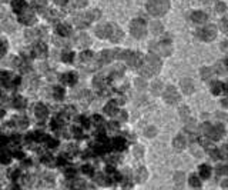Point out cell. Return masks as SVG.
<instances>
[{
	"instance_id": "obj_37",
	"label": "cell",
	"mask_w": 228,
	"mask_h": 190,
	"mask_svg": "<svg viewBox=\"0 0 228 190\" xmlns=\"http://www.w3.org/2000/svg\"><path fill=\"white\" fill-rule=\"evenodd\" d=\"M146 176H147V173H146V169H140V170L137 172V179L140 180V182H143V180L146 179Z\"/></svg>"
},
{
	"instance_id": "obj_51",
	"label": "cell",
	"mask_w": 228,
	"mask_h": 190,
	"mask_svg": "<svg viewBox=\"0 0 228 190\" xmlns=\"http://www.w3.org/2000/svg\"><path fill=\"white\" fill-rule=\"evenodd\" d=\"M202 2H204V3H210L211 0H202Z\"/></svg>"
},
{
	"instance_id": "obj_16",
	"label": "cell",
	"mask_w": 228,
	"mask_h": 190,
	"mask_svg": "<svg viewBox=\"0 0 228 190\" xmlns=\"http://www.w3.org/2000/svg\"><path fill=\"white\" fill-rule=\"evenodd\" d=\"M181 87H183V92L187 93V94H190V93L194 92V84L191 83L190 79H185V80L181 81Z\"/></svg>"
},
{
	"instance_id": "obj_33",
	"label": "cell",
	"mask_w": 228,
	"mask_h": 190,
	"mask_svg": "<svg viewBox=\"0 0 228 190\" xmlns=\"http://www.w3.org/2000/svg\"><path fill=\"white\" fill-rule=\"evenodd\" d=\"M14 106L19 107V109L24 107V106H26V100H24L23 97H16V100H14Z\"/></svg>"
},
{
	"instance_id": "obj_36",
	"label": "cell",
	"mask_w": 228,
	"mask_h": 190,
	"mask_svg": "<svg viewBox=\"0 0 228 190\" xmlns=\"http://www.w3.org/2000/svg\"><path fill=\"white\" fill-rule=\"evenodd\" d=\"M63 96H64L63 89H61V87H56V89H54V97L60 100V99H63Z\"/></svg>"
},
{
	"instance_id": "obj_48",
	"label": "cell",
	"mask_w": 228,
	"mask_h": 190,
	"mask_svg": "<svg viewBox=\"0 0 228 190\" xmlns=\"http://www.w3.org/2000/svg\"><path fill=\"white\" fill-rule=\"evenodd\" d=\"M54 2H56V5H59V6H64L67 3V0H54Z\"/></svg>"
},
{
	"instance_id": "obj_21",
	"label": "cell",
	"mask_w": 228,
	"mask_h": 190,
	"mask_svg": "<svg viewBox=\"0 0 228 190\" xmlns=\"http://www.w3.org/2000/svg\"><path fill=\"white\" fill-rule=\"evenodd\" d=\"M61 79H63V81H64L66 84H74L76 80H77V76L74 74V73H66Z\"/></svg>"
},
{
	"instance_id": "obj_29",
	"label": "cell",
	"mask_w": 228,
	"mask_h": 190,
	"mask_svg": "<svg viewBox=\"0 0 228 190\" xmlns=\"http://www.w3.org/2000/svg\"><path fill=\"white\" fill-rule=\"evenodd\" d=\"M211 74H212V70L208 69V67H204V69L201 70V77H202L204 80H210V79H211Z\"/></svg>"
},
{
	"instance_id": "obj_34",
	"label": "cell",
	"mask_w": 228,
	"mask_h": 190,
	"mask_svg": "<svg viewBox=\"0 0 228 190\" xmlns=\"http://www.w3.org/2000/svg\"><path fill=\"white\" fill-rule=\"evenodd\" d=\"M3 29H5L6 32H13V30H14V24L11 22H9V20H6V22L3 23Z\"/></svg>"
},
{
	"instance_id": "obj_9",
	"label": "cell",
	"mask_w": 228,
	"mask_h": 190,
	"mask_svg": "<svg viewBox=\"0 0 228 190\" xmlns=\"http://www.w3.org/2000/svg\"><path fill=\"white\" fill-rule=\"evenodd\" d=\"M109 37L111 39V42H114V43H117V42H120L121 39H123V32H121V29L117 26H114V24H110V34Z\"/></svg>"
},
{
	"instance_id": "obj_44",
	"label": "cell",
	"mask_w": 228,
	"mask_h": 190,
	"mask_svg": "<svg viewBox=\"0 0 228 190\" xmlns=\"http://www.w3.org/2000/svg\"><path fill=\"white\" fill-rule=\"evenodd\" d=\"M146 135H147V136H154V135H156V129H154V127H150V129H147V130H146Z\"/></svg>"
},
{
	"instance_id": "obj_25",
	"label": "cell",
	"mask_w": 228,
	"mask_h": 190,
	"mask_svg": "<svg viewBox=\"0 0 228 190\" xmlns=\"http://www.w3.org/2000/svg\"><path fill=\"white\" fill-rule=\"evenodd\" d=\"M39 33H40V30H27L26 32V39L27 40H36L40 36Z\"/></svg>"
},
{
	"instance_id": "obj_4",
	"label": "cell",
	"mask_w": 228,
	"mask_h": 190,
	"mask_svg": "<svg viewBox=\"0 0 228 190\" xmlns=\"http://www.w3.org/2000/svg\"><path fill=\"white\" fill-rule=\"evenodd\" d=\"M146 23L143 22V20H133L131 22V26H130V32L131 34L134 36V37L137 39H141L144 34H146Z\"/></svg>"
},
{
	"instance_id": "obj_15",
	"label": "cell",
	"mask_w": 228,
	"mask_h": 190,
	"mask_svg": "<svg viewBox=\"0 0 228 190\" xmlns=\"http://www.w3.org/2000/svg\"><path fill=\"white\" fill-rule=\"evenodd\" d=\"M56 33L59 36H61V37H67V36H70L71 29L69 26H66V24H59V26H56Z\"/></svg>"
},
{
	"instance_id": "obj_40",
	"label": "cell",
	"mask_w": 228,
	"mask_h": 190,
	"mask_svg": "<svg viewBox=\"0 0 228 190\" xmlns=\"http://www.w3.org/2000/svg\"><path fill=\"white\" fill-rule=\"evenodd\" d=\"M73 3L76 7H84L87 5V0H73Z\"/></svg>"
},
{
	"instance_id": "obj_45",
	"label": "cell",
	"mask_w": 228,
	"mask_h": 190,
	"mask_svg": "<svg viewBox=\"0 0 228 190\" xmlns=\"http://www.w3.org/2000/svg\"><path fill=\"white\" fill-rule=\"evenodd\" d=\"M221 27H223L224 32H227V30H228V29H227V19H223V22H221Z\"/></svg>"
},
{
	"instance_id": "obj_52",
	"label": "cell",
	"mask_w": 228,
	"mask_h": 190,
	"mask_svg": "<svg viewBox=\"0 0 228 190\" xmlns=\"http://www.w3.org/2000/svg\"><path fill=\"white\" fill-rule=\"evenodd\" d=\"M2 116H3V112H2V110H0V117H2Z\"/></svg>"
},
{
	"instance_id": "obj_2",
	"label": "cell",
	"mask_w": 228,
	"mask_h": 190,
	"mask_svg": "<svg viewBox=\"0 0 228 190\" xmlns=\"http://www.w3.org/2000/svg\"><path fill=\"white\" fill-rule=\"evenodd\" d=\"M160 67H161L160 59H157L156 56H148L146 65L141 67V74L143 76H153L160 70Z\"/></svg>"
},
{
	"instance_id": "obj_53",
	"label": "cell",
	"mask_w": 228,
	"mask_h": 190,
	"mask_svg": "<svg viewBox=\"0 0 228 190\" xmlns=\"http://www.w3.org/2000/svg\"><path fill=\"white\" fill-rule=\"evenodd\" d=\"M3 2H7V0H3Z\"/></svg>"
},
{
	"instance_id": "obj_20",
	"label": "cell",
	"mask_w": 228,
	"mask_h": 190,
	"mask_svg": "<svg viewBox=\"0 0 228 190\" xmlns=\"http://www.w3.org/2000/svg\"><path fill=\"white\" fill-rule=\"evenodd\" d=\"M33 53H34V56H43V54L47 53V49H46V46H44L43 43H39L34 46Z\"/></svg>"
},
{
	"instance_id": "obj_13",
	"label": "cell",
	"mask_w": 228,
	"mask_h": 190,
	"mask_svg": "<svg viewBox=\"0 0 228 190\" xmlns=\"http://www.w3.org/2000/svg\"><path fill=\"white\" fill-rule=\"evenodd\" d=\"M96 34H97L98 37H101V39L109 37V34H110V24H100V26H97V27H96Z\"/></svg>"
},
{
	"instance_id": "obj_14",
	"label": "cell",
	"mask_w": 228,
	"mask_h": 190,
	"mask_svg": "<svg viewBox=\"0 0 228 190\" xmlns=\"http://www.w3.org/2000/svg\"><path fill=\"white\" fill-rule=\"evenodd\" d=\"M191 19H193L196 23H205L207 20H208V14L204 13V11H201V10H197V11L193 13Z\"/></svg>"
},
{
	"instance_id": "obj_39",
	"label": "cell",
	"mask_w": 228,
	"mask_h": 190,
	"mask_svg": "<svg viewBox=\"0 0 228 190\" xmlns=\"http://www.w3.org/2000/svg\"><path fill=\"white\" fill-rule=\"evenodd\" d=\"M17 122H19V127H22V129H24L27 126V119L26 117H19Z\"/></svg>"
},
{
	"instance_id": "obj_49",
	"label": "cell",
	"mask_w": 228,
	"mask_h": 190,
	"mask_svg": "<svg viewBox=\"0 0 228 190\" xmlns=\"http://www.w3.org/2000/svg\"><path fill=\"white\" fill-rule=\"evenodd\" d=\"M141 147H137V149H136V156H137V154H138V156H141Z\"/></svg>"
},
{
	"instance_id": "obj_3",
	"label": "cell",
	"mask_w": 228,
	"mask_h": 190,
	"mask_svg": "<svg viewBox=\"0 0 228 190\" xmlns=\"http://www.w3.org/2000/svg\"><path fill=\"white\" fill-rule=\"evenodd\" d=\"M150 50H151L153 53L158 54V56H168L173 52V47L167 42H161V43H151Z\"/></svg>"
},
{
	"instance_id": "obj_17",
	"label": "cell",
	"mask_w": 228,
	"mask_h": 190,
	"mask_svg": "<svg viewBox=\"0 0 228 190\" xmlns=\"http://www.w3.org/2000/svg\"><path fill=\"white\" fill-rule=\"evenodd\" d=\"M76 44L77 46H82V47L88 46V44H90V37H88L87 34H79L76 37Z\"/></svg>"
},
{
	"instance_id": "obj_32",
	"label": "cell",
	"mask_w": 228,
	"mask_h": 190,
	"mask_svg": "<svg viewBox=\"0 0 228 190\" xmlns=\"http://www.w3.org/2000/svg\"><path fill=\"white\" fill-rule=\"evenodd\" d=\"M161 89H163V84H161L160 81H154V83H153V93H154V94H158Z\"/></svg>"
},
{
	"instance_id": "obj_24",
	"label": "cell",
	"mask_w": 228,
	"mask_h": 190,
	"mask_svg": "<svg viewBox=\"0 0 228 190\" xmlns=\"http://www.w3.org/2000/svg\"><path fill=\"white\" fill-rule=\"evenodd\" d=\"M113 146H114V149H117V150H123V149L125 147V140L124 139H121V137H117V139L114 140Z\"/></svg>"
},
{
	"instance_id": "obj_18",
	"label": "cell",
	"mask_w": 228,
	"mask_h": 190,
	"mask_svg": "<svg viewBox=\"0 0 228 190\" xmlns=\"http://www.w3.org/2000/svg\"><path fill=\"white\" fill-rule=\"evenodd\" d=\"M24 7H26L24 0H13V2H11V9L14 11H17V13H22Z\"/></svg>"
},
{
	"instance_id": "obj_8",
	"label": "cell",
	"mask_w": 228,
	"mask_h": 190,
	"mask_svg": "<svg viewBox=\"0 0 228 190\" xmlns=\"http://www.w3.org/2000/svg\"><path fill=\"white\" fill-rule=\"evenodd\" d=\"M119 53H120L119 50H116V52H113V50H104L103 53H100V63H101V65L109 63V62L116 59V56Z\"/></svg>"
},
{
	"instance_id": "obj_30",
	"label": "cell",
	"mask_w": 228,
	"mask_h": 190,
	"mask_svg": "<svg viewBox=\"0 0 228 190\" xmlns=\"http://www.w3.org/2000/svg\"><path fill=\"white\" fill-rule=\"evenodd\" d=\"M80 60L82 62H90V60H93V53L91 52H83L80 54Z\"/></svg>"
},
{
	"instance_id": "obj_27",
	"label": "cell",
	"mask_w": 228,
	"mask_h": 190,
	"mask_svg": "<svg viewBox=\"0 0 228 190\" xmlns=\"http://www.w3.org/2000/svg\"><path fill=\"white\" fill-rule=\"evenodd\" d=\"M9 80H10V74H9L7 71H2V73H0V81H2L3 84H6V86H9V84H10Z\"/></svg>"
},
{
	"instance_id": "obj_11",
	"label": "cell",
	"mask_w": 228,
	"mask_h": 190,
	"mask_svg": "<svg viewBox=\"0 0 228 190\" xmlns=\"http://www.w3.org/2000/svg\"><path fill=\"white\" fill-rule=\"evenodd\" d=\"M223 135H224V127L221 125L211 126V129H210V131H208V136L211 137L212 140H218V139H221Z\"/></svg>"
},
{
	"instance_id": "obj_1",
	"label": "cell",
	"mask_w": 228,
	"mask_h": 190,
	"mask_svg": "<svg viewBox=\"0 0 228 190\" xmlns=\"http://www.w3.org/2000/svg\"><path fill=\"white\" fill-rule=\"evenodd\" d=\"M170 9L168 0H150L147 3V10L153 16H164Z\"/></svg>"
},
{
	"instance_id": "obj_38",
	"label": "cell",
	"mask_w": 228,
	"mask_h": 190,
	"mask_svg": "<svg viewBox=\"0 0 228 190\" xmlns=\"http://www.w3.org/2000/svg\"><path fill=\"white\" fill-rule=\"evenodd\" d=\"M63 62H73V53L71 52H66V53H63Z\"/></svg>"
},
{
	"instance_id": "obj_6",
	"label": "cell",
	"mask_w": 228,
	"mask_h": 190,
	"mask_svg": "<svg viewBox=\"0 0 228 190\" xmlns=\"http://www.w3.org/2000/svg\"><path fill=\"white\" fill-rule=\"evenodd\" d=\"M121 57L130 66H134V67L141 66V56H140V54L133 53V52H123V53H121Z\"/></svg>"
},
{
	"instance_id": "obj_10",
	"label": "cell",
	"mask_w": 228,
	"mask_h": 190,
	"mask_svg": "<svg viewBox=\"0 0 228 190\" xmlns=\"http://www.w3.org/2000/svg\"><path fill=\"white\" fill-rule=\"evenodd\" d=\"M19 20L23 23V24H33L36 17H34V13L32 10H24L23 13H20L19 16Z\"/></svg>"
},
{
	"instance_id": "obj_41",
	"label": "cell",
	"mask_w": 228,
	"mask_h": 190,
	"mask_svg": "<svg viewBox=\"0 0 228 190\" xmlns=\"http://www.w3.org/2000/svg\"><path fill=\"white\" fill-rule=\"evenodd\" d=\"M6 53V42H0V57Z\"/></svg>"
},
{
	"instance_id": "obj_35",
	"label": "cell",
	"mask_w": 228,
	"mask_h": 190,
	"mask_svg": "<svg viewBox=\"0 0 228 190\" xmlns=\"http://www.w3.org/2000/svg\"><path fill=\"white\" fill-rule=\"evenodd\" d=\"M200 170H201L200 174L202 177H208V176H210V167H208V166H201Z\"/></svg>"
},
{
	"instance_id": "obj_43",
	"label": "cell",
	"mask_w": 228,
	"mask_h": 190,
	"mask_svg": "<svg viewBox=\"0 0 228 190\" xmlns=\"http://www.w3.org/2000/svg\"><path fill=\"white\" fill-rule=\"evenodd\" d=\"M215 69H217V71H218V73H221V74H224V73H225V69H224L223 63H220V65H218Z\"/></svg>"
},
{
	"instance_id": "obj_47",
	"label": "cell",
	"mask_w": 228,
	"mask_h": 190,
	"mask_svg": "<svg viewBox=\"0 0 228 190\" xmlns=\"http://www.w3.org/2000/svg\"><path fill=\"white\" fill-rule=\"evenodd\" d=\"M136 84H137V86H138V87H141V89H143V87H144V86H146V83H144V81H143L141 79H138V80L136 81Z\"/></svg>"
},
{
	"instance_id": "obj_46",
	"label": "cell",
	"mask_w": 228,
	"mask_h": 190,
	"mask_svg": "<svg viewBox=\"0 0 228 190\" xmlns=\"http://www.w3.org/2000/svg\"><path fill=\"white\" fill-rule=\"evenodd\" d=\"M0 160L3 163H7L9 162V156H7V154H2V156H0Z\"/></svg>"
},
{
	"instance_id": "obj_23",
	"label": "cell",
	"mask_w": 228,
	"mask_h": 190,
	"mask_svg": "<svg viewBox=\"0 0 228 190\" xmlns=\"http://www.w3.org/2000/svg\"><path fill=\"white\" fill-rule=\"evenodd\" d=\"M211 90L214 94H220V93H223L224 90H225V86H224L221 81H217V83H214L211 86Z\"/></svg>"
},
{
	"instance_id": "obj_7",
	"label": "cell",
	"mask_w": 228,
	"mask_h": 190,
	"mask_svg": "<svg viewBox=\"0 0 228 190\" xmlns=\"http://www.w3.org/2000/svg\"><path fill=\"white\" fill-rule=\"evenodd\" d=\"M164 99H165L167 103L174 104L180 100V94L177 93V90H175L174 87H168V89L165 90V93H164Z\"/></svg>"
},
{
	"instance_id": "obj_31",
	"label": "cell",
	"mask_w": 228,
	"mask_h": 190,
	"mask_svg": "<svg viewBox=\"0 0 228 190\" xmlns=\"http://www.w3.org/2000/svg\"><path fill=\"white\" fill-rule=\"evenodd\" d=\"M215 11L217 13H225L227 11V6H225V3H223V2H218L217 3V6H215Z\"/></svg>"
},
{
	"instance_id": "obj_26",
	"label": "cell",
	"mask_w": 228,
	"mask_h": 190,
	"mask_svg": "<svg viewBox=\"0 0 228 190\" xmlns=\"http://www.w3.org/2000/svg\"><path fill=\"white\" fill-rule=\"evenodd\" d=\"M104 112L107 114H110V116H114V114L117 113V107H116V104L114 103H109L107 106H106V109H104Z\"/></svg>"
},
{
	"instance_id": "obj_5",
	"label": "cell",
	"mask_w": 228,
	"mask_h": 190,
	"mask_svg": "<svg viewBox=\"0 0 228 190\" xmlns=\"http://www.w3.org/2000/svg\"><path fill=\"white\" fill-rule=\"evenodd\" d=\"M198 34H200V37L202 39V40L211 42V40H214L215 36H217V29L214 26H211V24H208V26H205L204 29H201L200 32H198Z\"/></svg>"
},
{
	"instance_id": "obj_42",
	"label": "cell",
	"mask_w": 228,
	"mask_h": 190,
	"mask_svg": "<svg viewBox=\"0 0 228 190\" xmlns=\"http://www.w3.org/2000/svg\"><path fill=\"white\" fill-rule=\"evenodd\" d=\"M190 183H191V186H196V187H198V186H200V182H198V179H197V177H194V176L190 179Z\"/></svg>"
},
{
	"instance_id": "obj_22",
	"label": "cell",
	"mask_w": 228,
	"mask_h": 190,
	"mask_svg": "<svg viewBox=\"0 0 228 190\" xmlns=\"http://www.w3.org/2000/svg\"><path fill=\"white\" fill-rule=\"evenodd\" d=\"M184 146H185V139L183 136H177V137L174 139V147H175L177 150H181V149H184Z\"/></svg>"
},
{
	"instance_id": "obj_19",
	"label": "cell",
	"mask_w": 228,
	"mask_h": 190,
	"mask_svg": "<svg viewBox=\"0 0 228 190\" xmlns=\"http://www.w3.org/2000/svg\"><path fill=\"white\" fill-rule=\"evenodd\" d=\"M150 30H151L153 34H161L163 33V24L158 22H151V24H150Z\"/></svg>"
},
{
	"instance_id": "obj_28",
	"label": "cell",
	"mask_w": 228,
	"mask_h": 190,
	"mask_svg": "<svg viewBox=\"0 0 228 190\" xmlns=\"http://www.w3.org/2000/svg\"><path fill=\"white\" fill-rule=\"evenodd\" d=\"M87 20L90 22V20H97V19H100V11L98 10H91L90 13H87L86 14Z\"/></svg>"
},
{
	"instance_id": "obj_50",
	"label": "cell",
	"mask_w": 228,
	"mask_h": 190,
	"mask_svg": "<svg viewBox=\"0 0 228 190\" xmlns=\"http://www.w3.org/2000/svg\"><path fill=\"white\" fill-rule=\"evenodd\" d=\"M5 16H6L5 9H0V17H5Z\"/></svg>"
},
{
	"instance_id": "obj_12",
	"label": "cell",
	"mask_w": 228,
	"mask_h": 190,
	"mask_svg": "<svg viewBox=\"0 0 228 190\" xmlns=\"http://www.w3.org/2000/svg\"><path fill=\"white\" fill-rule=\"evenodd\" d=\"M33 110H34V114H36V117H37L39 120L46 119V116H47V107H46L44 104H42V103L36 104Z\"/></svg>"
}]
</instances>
